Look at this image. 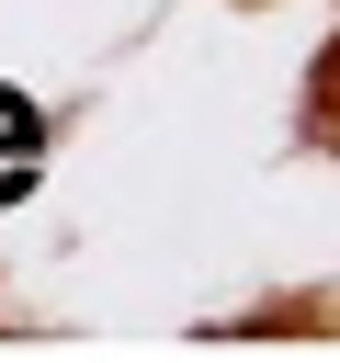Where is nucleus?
<instances>
[{"instance_id": "1", "label": "nucleus", "mask_w": 340, "mask_h": 363, "mask_svg": "<svg viewBox=\"0 0 340 363\" xmlns=\"http://www.w3.org/2000/svg\"><path fill=\"white\" fill-rule=\"evenodd\" d=\"M0 147H45V125H34V102H23V91H0Z\"/></svg>"}]
</instances>
